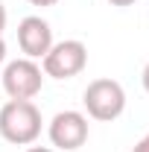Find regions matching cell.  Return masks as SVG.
<instances>
[{"mask_svg": "<svg viewBox=\"0 0 149 152\" xmlns=\"http://www.w3.org/2000/svg\"><path fill=\"white\" fill-rule=\"evenodd\" d=\"M41 111L32 99H9L0 105V134L15 146H29L41 134Z\"/></svg>", "mask_w": 149, "mask_h": 152, "instance_id": "6da1fadb", "label": "cell"}, {"mask_svg": "<svg viewBox=\"0 0 149 152\" xmlns=\"http://www.w3.org/2000/svg\"><path fill=\"white\" fill-rule=\"evenodd\" d=\"M82 105L88 117L99 123H111L126 111V91L117 79H93L82 94Z\"/></svg>", "mask_w": 149, "mask_h": 152, "instance_id": "7a4b0ae2", "label": "cell"}, {"mask_svg": "<svg viewBox=\"0 0 149 152\" xmlns=\"http://www.w3.org/2000/svg\"><path fill=\"white\" fill-rule=\"evenodd\" d=\"M88 64V47L79 38H64L50 47V53L41 58V70L50 79H73Z\"/></svg>", "mask_w": 149, "mask_h": 152, "instance_id": "3957f363", "label": "cell"}, {"mask_svg": "<svg viewBox=\"0 0 149 152\" xmlns=\"http://www.w3.org/2000/svg\"><path fill=\"white\" fill-rule=\"evenodd\" d=\"M44 70L35 64V58H15L3 67L0 76V91H6L9 99H32L41 94Z\"/></svg>", "mask_w": 149, "mask_h": 152, "instance_id": "277c9868", "label": "cell"}, {"mask_svg": "<svg viewBox=\"0 0 149 152\" xmlns=\"http://www.w3.org/2000/svg\"><path fill=\"white\" fill-rule=\"evenodd\" d=\"M50 143L56 146V149H64V152H73L79 149L85 140H88V117L82 111H73V108H67V111H58L53 120H50Z\"/></svg>", "mask_w": 149, "mask_h": 152, "instance_id": "5b68a950", "label": "cell"}, {"mask_svg": "<svg viewBox=\"0 0 149 152\" xmlns=\"http://www.w3.org/2000/svg\"><path fill=\"white\" fill-rule=\"evenodd\" d=\"M53 44V29L41 15H29L18 23V47L26 58H44Z\"/></svg>", "mask_w": 149, "mask_h": 152, "instance_id": "8992f818", "label": "cell"}, {"mask_svg": "<svg viewBox=\"0 0 149 152\" xmlns=\"http://www.w3.org/2000/svg\"><path fill=\"white\" fill-rule=\"evenodd\" d=\"M131 152H149V132H146L143 140H137V143H134V149H131Z\"/></svg>", "mask_w": 149, "mask_h": 152, "instance_id": "52a82bcc", "label": "cell"}, {"mask_svg": "<svg viewBox=\"0 0 149 152\" xmlns=\"http://www.w3.org/2000/svg\"><path fill=\"white\" fill-rule=\"evenodd\" d=\"M6 6H3V0H0V35H3V29H6Z\"/></svg>", "mask_w": 149, "mask_h": 152, "instance_id": "ba28073f", "label": "cell"}, {"mask_svg": "<svg viewBox=\"0 0 149 152\" xmlns=\"http://www.w3.org/2000/svg\"><path fill=\"white\" fill-rule=\"evenodd\" d=\"M140 82H143V91L149 94V61H146V67H143V73H140Z\"/></svg>", "mask_w": 149, "mask_h": 152, "instance_id": "9c48e42d", "label": "cell"}, {"mask_svg": "<svg viewBox=\"0 0 149 152\" xmlns=\"http://www.w3.org/2000/svg\"><path fill=\"white\" fill-rule=\"evenodd\" d=\"M29 3H32V6H41V9H44V6H56L58 0H29Z\"/></svg>", "mask_w": 149, "mask_h": 152, "instance_id": "30bf717a", "label": "cell"}, {"mask_svg": "<svg viewBox=\"0 0 149 152\" xmlns=\"http://www.w3.org/2000/svg\"><path fill=\"white\" fill-rule=\"evenodd\" d=\"M6 61V41H3V35H0V64Z\"/></svg>", "mask_w": 149, "mask_h": 152, "instance_id": "8fae6325", "label": "cell"}, {"mask_svg": "<svg viewBox=\"0 0 149 152\" xmlns=\"http://www.w3.org/2000/svg\"><path fill=\"white\" fill-rule=\"evenodd\" d=\"M111 6H131V3H137V0H108Z\"/></svg>", "mask_w": 149, "mask_h": 152, "instance_id": "7c38bea8", "label": "cell"}, {"mask_svg": "<svg viewBox=\"0 0 149 152\" xmlns=\"http://www.w3.org/2000/svg\"><path fill=\"white\" fill-rule=\"evenodd\" d=\"M26 152H56V149H50V146H29Z\"/></svg>", "mask_w": 149, "mask_h": 152, "instance_id": "4fadbf2b", "label": "cell"}]
</instances>
